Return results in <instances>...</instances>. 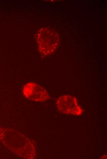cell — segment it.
I'll return each instance as SVG.
<instances>
[{
	"label": "cell",
	"instance_id": "1",
	"mask_svg": "<svg viewBox=\"0 0 107 159\" xmlns=\"http://www.w3.org/2000/svg\"><path fill=\"white\" fill-rule=\"evenodd\" d=\"M0 139L9 150L20 157L27 159L36 157L35 142L16 130L0 127Z\"/></svg>",
	"mask_w": 107,
	"mask_h": 159
},
{
	"label": "cell",
	"instance_id": "2",
	"mask_svg": "<svg viewBox=\"0 0 107 159\" xmlns=\"http://www.w3.org/2000/svg\"><path fill=\"white\" fill-rule=\"evenodd\" d=\"M38 50L42 56L47 57L53 54L57 49L60 43L58 34L54 30L43 28L35 35Z\"/></svg>",
	"mask_w": 107,
	"mask_h": 159
},
{
	"label": "cell",
	"instance_id": "3",
	"mask_svg": "<svg viewBox=\"0 0 107 159\" xmlns=\"http://www.w3.org/2000/svg\"><path fill=\"white\" fill-rule=\"evenodd\" d=\"M56 106L60 112L65 114L79 116L83 113V109L77 99L69 94L59 97L56 101Z\"/></svg>",
	"mask_w": 107,
	"mask_h": 159
},
{
	"label": "cell",
	"instance_id": "4",
	"mask_svg": "<svg viewBox=\"0 0 107 159\" xmlns=\"http://www.w3.org/2000/svg\"><path fill=\"white\" fill-rule=\"evenodd\" d=\"M22 93L26 99L34 102H44L50 98L45 89L34 82H29L25 84L22 89Z\"/></svg>",
	"mask_w": 107,
	"mask_h": 159
}]
</instances>
